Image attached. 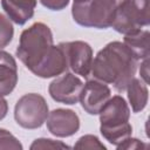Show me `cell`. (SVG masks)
<instances>
[{
    "label": "cell",
    "mask_w": 150,
    "mask_h": 150,
    "mask_svg": "<svg viewBox=\"0 0 150 150\" xmlns=\"http://www.w3.org/2000/svg\"><path fill=\"white\" fill-rule=\"evenodd\" d=\"M138 60L121 41L107 43L93 59L91 75L94 79L112 84L117 91H124L135 77Z\"/></svg>",
    "instance_id": "6da1fadb"
},
{
    "label": "cell",
    "mask_w": 150,
    "mask_h": 150,
    "mask_svg": "<svg viewBox=\"0 0 150 150\" xmlns=\"http://www.w3.org/2000/svg\"><path fill=\"white\" fill-rule=\"evenodd\" d=\"M54 47L50 28L43 22H35L21 33L15 54L26 68L34 74L49 57Z\"/></svg>",
    "instance_id": "7a4b0ae2"
},
{
    "label": "cell",
    "mask_w": 150,
    "mask_h": 150,
    "mask_svg": "<svg viewBox=\"0 0 150 150\" xmlns=\"http://www.w3.org/2000/svg\"><path fill=\"white\" fill-rule=\"evenodd\" d=\"M101 135L112 145H120L132 134V127L129 123L130 108L121 95L110 96L101 108L100 112Z\"/></svg>",
    "instance_id": "3957f363"
},
{
    "label": "cell",
    "mask_w": 150,
    "mask_h": 150,
    "mask_svg": "<svg viewBox=\"0 0 150 150\" xmlns=\"http://www.w3.org/2000/svg\"><path fill=\"white\" fill-rule=\"evenodd\" d=\"M118 0H86L73 2L71 15L74 21L83 27L105 29L111 27Z\"/></svg>",
    "instance_id": "277c9868"
},
{
    "label": "cell",
    "mask_w": 150,
    "mask_h": 150,
    "mask_svg": "<svg viewBox=\"0 0 150 150\" xmlns=\"http://www.w3.org/2000/svg\"><path fill=\"white\" fill-rule=\"evenodd\" d=\"M149 0H122L114 15L111 27L123 34H131L150 23Z\"/></svg>",
    "instance_id": "5b68a950"
},
{
    "label": "cell",
    "mask_w": 150,
    "mask_h": 150,
    "mask_svg": "<svg viewBox=\"0 0 150 150\" xmlns=\"http://www.w3.org/2000/svg\"><path fill=\"white\" fill-rule=\"evenodd\" d=\"M48 104L43 96L35 93L21 96L14 107V120L25 129H38L47 120Z\"/></svg>",
    "instance_id": "8992f818"
},
{
    "label": "cell",
    "mask_w": 150,
    "mask_h": 150,
    "mask_svg": "<svg viewBox=\"0 0 150 150\" xmlns=\"http://www.w3.org/2000/svg\"><path fill=\"white\" fill-rule=\"evenodd\" d=\"M84 83L75 74L64 71L63 74L56 76L48 87L50 97L64 104H76L80 101L81 93Z\"/></svg>",
    "instance_id": "52a82bcc"
},
{
    "label": "cell",
    "mask_w": 150,
    "mask_h": 150,
    "mask_svg": "<svg viewBox=\"0 0 150 150\" xmlns=\"http://www.w3.org/2000/svg\"><path fill=\"white\" fill-rule=\"evenodd\" d=\"M63 49L68 69L75 75H81L83 77H88L91 70L93 64V48L89 43L84 41H70V42H61L59 43Z\"/></svg>",
    "instance_id": "ba28073f"
},
{
    "label": "cell",
    "mask_w": 150,
    "mask_h": 150,
    "mask_svg": "<svg viewBox=\"0 0 150 150\" xmlns=\"http://www.w3.org/2000/svg\"><path fill=\"white\" fill-rule=\"evenodd\" d=\"M111 90L107 83L96 79L88 80L83 86L80 102L86 112L89 115H98L101 108L110 98Z\"/></svg>",
    "instance_id": "9c48e42d"
},
{
    "label": "cell",
    "mask_w": 150,
    "mask_h": 150,
    "mask_svg": "<svg viewBox=\"0 0 150 150\" xmlns=\"http://www.w3.org/2000/svg\"><path fill=\"white\" fill-rule=\"evenodd\" d=\"M46 121L48 131L56 137L73 136L80 129V118L71 109H54L48 114Z\"/></svg>",
    "instance_id": "30bf717a"
},
{
    "label": "cell",
    "mask_w": 150,
    "mask_h": 150,
    "mask_svg": "<svg viewBox=\"0 0 150 150\" xmlns=\"http://www.w3.org/2000/svg\"><path fill=\"white\" fill-rule=\"evenodd\" d=\"M18 83V66L15 59L5 50H0V95H9Z\"/></svg>",
    "instance_id": "8fae6325"
},
{
    "label": "cell",
    "mask_w": 150,
    "mask_h": 150,
    "mask_svg": "<svg viewBox=\"0 0 150 150\" xmlns=\"http://www.w3.org/2000/svg\"><path fill=\"white\" fill-rule=\"evenodd\" d=\"M1 7L16 25H25L33 18L36 0H1Z\"/></svg>",
    "instance_id": "7c38bea8"
},
{
    "label": "cell",
    "mask_w": 150,
    "mask_h": 150,
    "mask_svg": "<svg viewBox=\"0 0 150 150\" xmlns=\"http://www.w3.org/2000/svg\"><path fill=\"white\" fill-rule=\"evenodd\" d=\"M150 33L148 29H139L131 34L124 35L123 43L132 52L135 57L139 60L148 59L150 55V45H149Z\"/></svg>",
    "instance_id": "4fadbf2b"
},
{
    "label": "cell",
    "mask_w": 150,
    "mask_h": 150,
    "mask_svg": "<svg viewBox=\"0 0 150 150\" xmlns=\"http://www.w3.org/2000/svg\"><path fill=\"white\" fill-rule=\"evenodd\" d=\"M127 93H128V100L131 105V109L134 112L142 111L148 103L149 98V90L148 84L142 80L134 77L127 86Z\"/></svg>",
    "instance_id": "5bb4252c"
},
{
    "label": "cell",
    "mask_w": 150,
    "mask_h": 150,
    "mask_svg": "<svg viewBox=\"0 0 150 150\" xmlns=\"http://www.w3.org/2000/svg\"><path fill=\"white\" fill-rule=\"evenodd\" d=\"M14 36V27L8 16L0 13V49L9 45Z\"/></svg>",
    "instance_id": "9a60e30c"
},
{
    "label": "cell",
    "mask_w": 150,
    "mask_h": 150,
    "mask_svg": "<svg viewBox=\"0 0 150 150\" xmlns=\"http://www.w3.org/2000/svg\"><path fill=\"white\" fill-rule=\"evenodd\" d=\"M20 141L6 129L0 128V150H22Z\"/></svg>",
    "instance_id": "2e32d148"
},
{
    "label": "cell",
    "mask_w": 150,
    "mask_h": 150,
    "mask_svg": "<svg viewBox=\"0 0 150 150\" xmlns=\"http://www.w3.org/2000/svg\"><path fill=\"white\" fill-rule=\"evenodd\" d=\"M74 149H101L107 150V146L98 139L95 135H84L81 136L74 145Z\"/></svg>",
    "instance_id": "e0dca14e"
},
{
    "label": "cell",
    "mask_w": 150,
    "mask_h": 150,
    "mask_svg": "<svg viewBox=\"0 0 150 150\" xmlns=\"http://www.w3.org/2000/svg\"><path fill=\"white\" fill-rule=\"evenodd\" d=\"M30 150L38 149H70L69 145L61 141H55L52 138H36L30 144Z\"/></svg>",
    "instance_id": "ac0fdd59"
},
{
    "label": "cell",
    "mask_w": 150,
    "mask_h": 150,
    "mask_svg": "<svg viewBox=\"0 0 150 150\" xmlns=\"http://www.w3.org/2000/svg\"><path fill=\"white\" fill-rule=\"evenodd\" d=\"M116 148L118 150H122V149H145L146 148V144H144L143 142H141L137 138H131V136H130V137L125 138Z\"/></svg>",
    "instance_id": "d6986e66"
},
{
    "label": "cell",
    "mask_w": 150,
    "mask_h": 150,
    "mask_svg": "<svg viewBox=\"0 0 150 150\" xmlns=\"http://www.w3.org/2000/svg\"><path fill=\"white\" fill-rule=\"evenodd\" d=\"M43 7L50 11H61L66 8L69 4V0H40Z\"/></svg>",
    "instance_id": "ffe728a7"
},
{
    "label": "cell",
    "mask_w": 150,
    "mask_h": 150,
    "mask_svg": "<svg viewBox=\"0 0 150 150\" xmlns=\"http://www.w3.org/2000/svg\"><path fill=\"white\" fill-rule=\"evenodd\" d=\"M139 75H141V79L148 84L149 83V57L142 60L141 68H139Z\"/></svg>",
    "instance_id": "44dd1931"
},
{
    "label": "cell",
    "mask_w": 150,
    "mask_h": 150,
    "mask_svg": "<svg viewBox=\"0 0 150 150\" xmlns=\"http://www.w3.org/2000/svg\"><path fill=\"white\" fill-rule=\"evenodd\" d=\"M7 112H8V104H7V101L4 98V96L0 95V121L6 117Z\"/></svg>",
    "instance_id": "7402d4cb"
},
{
    "label": "cell",
    "mask_w": 150,
    "mask_h": 150,
    "mask_svg": "<svg viewBox=\"0 0 150 150\" xmlns=\"http://www.w3.org/2000/svg\"><path fill=\"white\" fill-rule=\"evenodd\" d=\"M83 1H86V0H74V2H83Z\"/></svg>",
    "instance_id": "603a6c76"
},
{
    "label": "cell",
    "mask_w": 150,
    "mask_h": 150,
    "mask_svg": "<svg viewBox=\"0 0 150 150\" xmlns=\"http://www.w3.org/2000/svg\"><path fill=\"white\" fill-rule=\"evenodd\" d=\"M118 1H120V2H121V1H122V0H118Z\"/></svg>",
    "instance_id": "cb8c5ba5"
}]
</instances>
